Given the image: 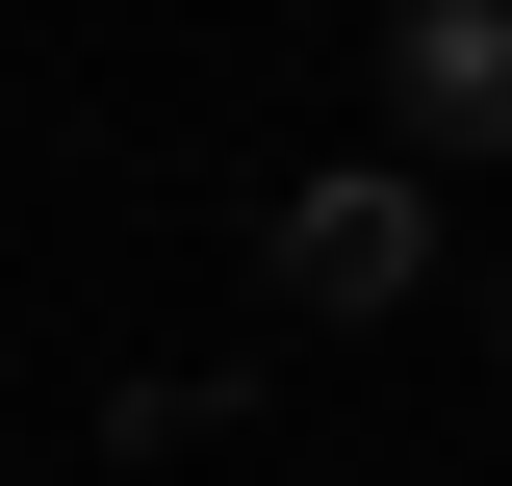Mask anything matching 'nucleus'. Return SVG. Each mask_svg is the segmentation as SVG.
<instances>
[{
    "label": "nucleus",
    "mask_w": 512,
    "mask_h": 486,
    "mask_svg": "<svg viewBox=\"0 0 512 486\" xmlns=\"http://www.w3.org/2000/svg\"><path fill=\"white\" fill-rule=\"evenodd\" d=\"M256 282L308 307V333H384V307L436 282V205H410V154H333V180H282V231H256Z\"/></svg>",
    "instance_id": "obj_1"
},
{
    "label": "nucleus",
    "mask_w": 512,
    "mask_h": 486,
    "mask_svg": "<svg viewBox=\"0 0 512 486\" xmlns=\"http://www.w3.org/2000/svg\"><path fill=\"white\" fill-rule=\"evenodd\" d=\"M384 128L410 154H512V0H410L384 26Z\"/></svg>",
    "instance_id": "obj_2"
}]
</instances>
